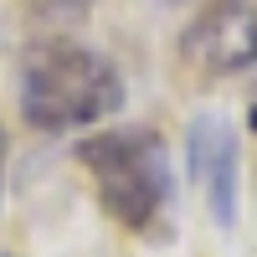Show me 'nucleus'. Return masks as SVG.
I'll use <instances>...</instances> for the list:
<instances>
[{"label": "nucleus", "instance_id": "7ed1b4c3", "mask_svg": "<svg viewBox=\"0 0 257 257\" xmlns=\"http://www.w3.org/2000/svg\"><path fill=\"white\" fill-rule=\"evenodd\" d=\"M180 62L201 82H257V0H206L180 31Z\"/></svg>", "mask_w": 257, "mask_h": 257}, {"label": "nucleus", "instance_id": "20e7f679", "mask_svg": "<svg viewBox=\"0 0 257 257\" xmlns=\"http://www.w3.org/2000/svg\"><path fill=\"white\" fill-rule=\"evenodd\" d=\"M185 160H190V180L201 185L206 211L221 231L237 226V128L221 113H196L185 128Z\"/></svg>", "mask_w": 257, "mask_h": 257}, {"label": "nucleus", "instance_id": "f257e3e1", "mask_svg": "<svg viewBox=\"0 0 257 257\" xmlns=\"http://www.w3.org/2000/svg\"><path fill=\"white\" fill-rule=\"evenodd\" d=\"M123 98L118 67L77 36H41L21 57V118L36 134L103 123L123 108Z\"/></svg>", "mask_w": 257, "mask_h": 257}, {"label": "nucleus", "instance_id": "39448f33", "mask_svg": "<svg viewBox=\"0 0 257 257\" xmlns=\"http://www.w3.org/2000/svg\"><path fill=\"white\" fill-rule=\"evenodd\" d=\"M98 0H26V11L36 21H52V26H77V21L93 16Z\"/></svg>", "mask_w": 257, "mask_h": 257}, {"label": "nucleus", "instance_id": "f03ea898", "mask_svg": "<svg viewBox=\"0 0 257 257\" xmlns=\"http://www.w3.org/2000/svg\"><path fill=\"white\" fill-rule=\"evenodd\" d=\"M77 160L93 175L103 211L123 231H134V237L165 231V216L175 206V170H170V149L155 128L144 123L98 128L77 144Z\"/></svg>", "mask_w": 257, "mask_h": 257}, {"label": "nucleus", "instance_id": "0eeeda50", "mask_svg": "<svg viewBox=\"0 0 257 257\" xmlns=\"http://www.w3.org/2000/svg\"><path fill=\"white\" fill-rule=\"evenodd\" d=\"M170 6H185V0H170Z\"/></svg>", "mask_w": 257, "mask_h": 257}, {"label": "nucleus", "instance_id": "423d86ee", "mask_svg": "<svg viewBox=\"0 0 257 257\" xmlns=\"http://www.w3.org/2000/svg\"><path fill=\"white\" fill-rule=\"evenodd\" d=\"M6 160H11V139H6V128H0V185H6Z\"/></svg>", "mask_w": 257, "mask_h": 257}]
</instances>
